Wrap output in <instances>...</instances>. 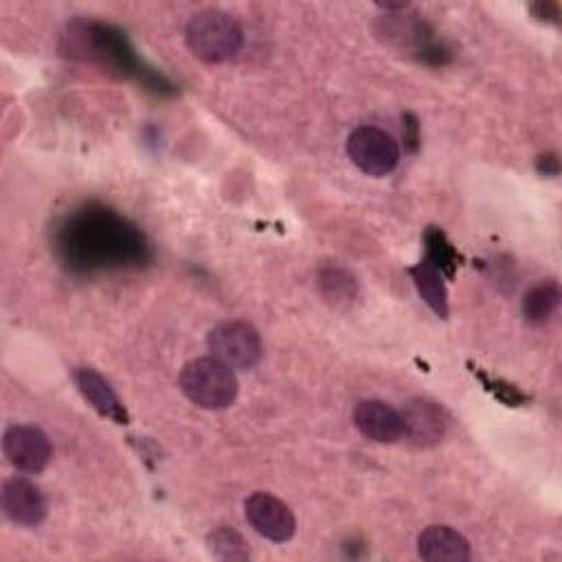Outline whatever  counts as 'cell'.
Returning a JSON list of instances; mask_svg holds the SVG:
<instances>
[{
    "label": "cell",
    "instance_id": "18",
    "mask_svg": "<svg viewBox=\"0 0 562 562\" xmlns=\"http://www.w3.org/2000/svg\"><path fill=\"white\" fill-rule=\"evenodd\" d=\"M538 171L544 173V176H555V173H558V158H555L553 154L540 156V160H538Z\"/></svg>",
    "mask_w": 562,
    "mask_h": 562
},
{
    "label": "cell",
    "instance_id": "12",
    "mask_svg": "<svg viewBox=\"0 0 562 562\" xmlns=\"http://www.w3.org/2000/svg\"><path fill=\"white\" fill-rule=\"evenodd\" d=\"M417 553L428 562H465L472 555L465 536L448 525L426 527L417 536Z\"/></svg>",
    "mask_w": 562,
    "mask_h": 562
},
{
    "label": "cell",
    "instance_id": "10",
    "mask_svg": "<svg viewBox=\"0 0 562 562\" xmlns=\"http://www.w3.org/2000/svg\"><path fill=\"white\" fill-rule=\"evenodd\" d=\"M402 413L404 437L417 448H430L439 443L448 430V417L443 408L430 400H411Z\"/></svg>",
    "mask_w": 562,
    "mask_h": 562
},
{
    "label": "cell",
    "instance_id": "11",
    "mask_svg": "<svg viewBox=\"0 0 562 562\" xmlns=\"http://www.w3.org/2000/svg\"><path fill=\"white\" fill-rule=\"evenodd\" d=\"M72 380L83 395V400L103 417L112 419L114 424H127L130 415L112 384L94 369L90 367H77L72 371Z\"/></svg>",
    "mask_w": 562,
    "mask_h": 562
},
{
    "label": "cell",
    "instance_id": "1",
    "mask_svg": "<svg viewBox=\"0 0 562 562\" xmlns=\"http://www.w3.org/2000/svg\"><path fill=\"white\" fill-rule=\"evenodd\" d=\"M57 248L75 270H103L145 259V241L136 226L110 209H79L57 231Z\"/></svg>",
    "mask_w": 562,
    "mask_h": 562
},
{
    "label": "cell",
    "instance_id": "16",
    "mask_svg": "<svg viewBox=\"0 0 562 562\" xmlns=\"http://www.w3.org/2000/svg\"><path fill=\"white\" fill-rule=\"evenodd\" d=\"M206 547L217 560H246L250 558L248 542L233 527H217L206 536Z\"/></svg>",
    "mask_w": 562,
    "mask_h": 562
},
{
    "label": "cell",
    "instance_id": "6",
    "mask_svg": "<svg viewBox=\"0 0 562 562\" xmlns=\"http://www.w3.org/2000/svg\"><path fill=\"white\" fill-rule=\"evenodd\" d=\"M2 452L18 472L35 474L48 465L53 446L42 428L31 424H11L2 435Z\"/></svg>",
    "mask_w": 562,
    "mask_h": 562
},
{
    "label": "cell",
    "instance_id": "2",
    "mask_svg": "<svg viewBox=\"0 0 562 562\" xmlns=\"http://www.w3.org/2000/svg\"><path fill=\"white\" fill-rule=\"evenodd\" d=\"M184 42L189 53L200 61L222 64L239 53L244 31L231 13L222 9H202L187 20Z\"/></svg>",
    "mask_w": 562,
    "mask_h": 562
},
{
    "label": "cell",
    "instance_id": "17",
    "mask_svg": "<svg viewBox=\"0 0 562 562\" xmlns=\"http://www.w3.org/2000/svg\"><path fill=\"white\" fill-rule=\"evenodd\" d=\"M424 241H426V252H428L426 259L430 263H435L443 274L452 277L454 268H457V250L448 241L443 231H439L437 226H430L424 235Z\"/></svg>",
    "mask_w": 562,
    "mask_h": 562
},
{
    "label": "cell",
    "instance_id": "15",
    "mask_svg": "<svg viewBox=\"0 0 562 562\" xmlns=\"http://www.w3.org/2000/svg\"><path fill=\"white\" fill-rule=\"evenodd\" d=\"M318 285H321L325 301H329L336 307L349 305L358 294V285H356L353 277L340 266L323 268L318 274Z\"/></svg>",
    "mask_w": 562,
    "mask_h": 562
},
{
    "label": "cell",
    "instance_id": "4",
    "mask_svg": "<svg viewBox=\"0 0 562 562\" xmlns=\"http://www.w3.org/2000/svg\"><path fill=\"white\" fill-rule=\"evenodd\" d=\"M206 345L211 356H215L231 369H239V371L255 369L263 356L259 331L250 323L239 318L217 323L209 331Z\"/></svg>",
    "mask_w": 562,
    "mask_h": 562
},
{
    "label": "cell",
    "instance_id": "8",
    "mask_svg": "<svg viewBox=\"0 0 562 562\" xmlns=\"http://www.w3.org/2000/svg\"><path fill=\"white\" fill-rule=\"evenodd\" d=\"M0 507L9 522L24 529L42 525L48 514V505L42 490L24 476H11L2 483Z\"/></svg>",
    "mask_w": 562,
    "mask_h": 562
},
{
    "label": "cell",
    "instance_id": "3",
    "mask_svg": "<svg viewBox=\"0 0 562 562\" xmlns=\"http://www.w3.org/2000/svg\"><path fill=\"white\" fill-rule=\"evenodd\" d=\"M178 384L189 402L206 411L231 406L239 391L235 371L215 356L189 360L180 371Z\"/></svg>",
    "mask_w": 562,
    "mask_h": 562
},
{
    "label": "cell",
    "instance_id": "9",
    "mask_svg": "<svg viewBox=\"0 0 562 562\" xmlns=\"http://www.w3.org/2000/svg\"><path fill=\"white\" fill-rule=\"evenodd\" d=\"M353 426L375 443H395L404 437V419L397 408L382 400H362L353 408Z\"/></svg>",
    "mask_w": 562,
    "mask_h": 562
},
{
    "label": "cell",
    "instance_id": "5",
    "mask_svg": "<svg viewBox=\"0 0 562 562\" xmlns=\"http://www.w3.org/2000/svg\"><path fill=\"white\" fill-rule=\"evenodd\" d=\"M349 160L367 176H389L400 162L397 140L378 125H358L347 136Z\"/></svg>",
    "mask_w": 562,
    "mask_h": 562
},
{
    "label": "cell",
    "instance_id": "13",
    "mask_svg": "<svg viewBox=\"0 0 562 562\" xmlns=\"http://www.w3.org/2000/svg\"><path fill=\"white\" fill-rule=\"evenodd\" d=\"M408 274L415 283V290L419 292L422 301L439 316V318H448V290L443 283V272L430 263L428 259H422L419 263L408 268Z\"/></svg>",
    "mask_w": 562,
    "mask_h": 562
},
{
    "label": "cell",
    "instance_id": "14",
    "mask_svg": "<svg viewBox=\"0 0 562 562\" xmlns=\"http://www.w3.org/2000/svg\"><path fill=\"white\" fill-rule=\"evenodd\" d=\"M560 305V285L553 279L540 281L522 296V316L531 327L547 325Z\"/></svg>",
    "mask_w": 562,
    "mask_h": 562
},
{
    "label": "cell",
    "instance_id": "7",
    "mask_svg": "<svg viewBox=\"0 0 562 562\" xmlns=\"http://www.w3.org/2000/svg\"><path fill=\"white\" fill-rule=\"evenodd\" d=\"M248 525L270 542H288L294 538L296 518L292 509L268 492H252L244 503Z\"/></svg>",
    "mask_w": 562,
    "mask_h": 562
}]
</instances>
